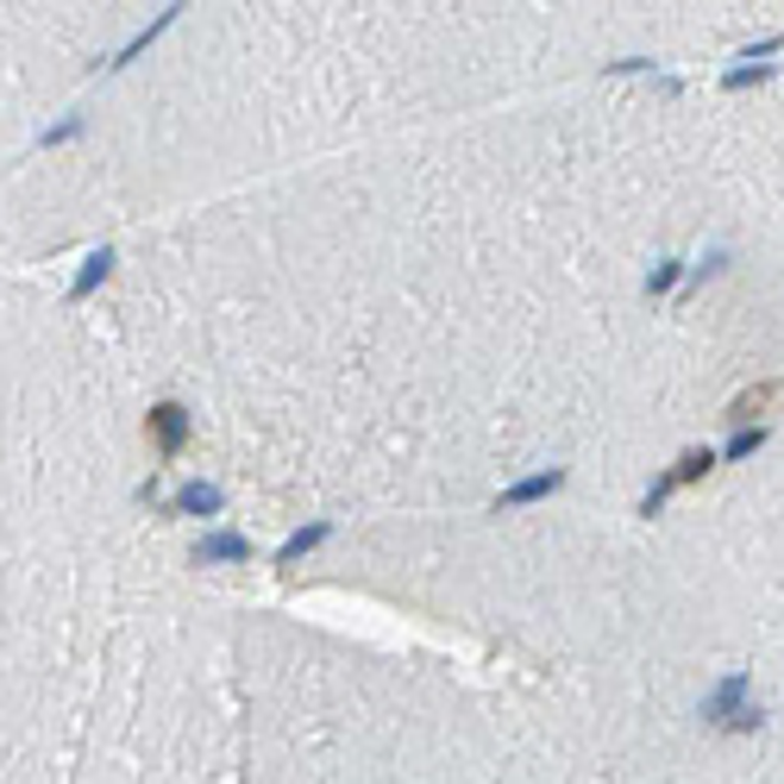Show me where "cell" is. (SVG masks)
<instances>
[{
	"instance_id": "6da1fadb",
	"label": "cell",
	"mask_w": 784,
	"mask_h": 784,
	"mask_svg": "<svg viewBox=\"0 0 784 784\" xmlns=\"http://www.w3.org/2000/svg\"><path fill=\"white\" fill-rule=\"evenodd\" d=\"M746 671H728V678H716V690L703 697V722L709 728H728V734H753V728L765 722L760 703H746Z\"/></svg>"
},
{
	"instance_id": "7a4b0ae2",
	"label": "cell",
	"mask_w": 784,
	"mask_h": 784,
	"mask_svg": "<svg viewBox=\"0 0 784 784\" xmlns=\"http://www.w3.org/2000/svg\"><path fill=\"white\" fill-rule=\"evenodd\" d=\"M716 465H722V458H716V452H709V446L685 452V458H678V465H671L666 477H653V490L640 496V515H659V509H666V502H671V496H678V490H690V484H703V477H709V470H716Z\"/></svg>"
},
{
	"instance_id": "3957f363",
	"label": "cell",
	"mask_w": 784,
	"mask_h": 784,
	"mask_svg": "<svg viewBox=\"0 0 784 784\" xmlns=\"http://www.w3.org/2000/svg\"><path fill=\"white\" fill-rule=\"evenodd\" d=\"M145 433H151L157 458H177V452L189 446V409H182V402H151V414H145Z\"/></svg>"
},
{
	"instance_id": "277c9868",
	"label": "cell",
	"mask_w": 784,
	"mask_h": 784,
	"mask_svg": "<svg viewBox=\"0 0 784 784\" xmlns=\"http://www.w3.org/2000/svg\"><path fill=\"white\" fill-rule=\"evenodd\" d=\"M565 490V470L552 465V470H533V477H521V484H509V490L496 496V515L502 509H533V502H547V496Z\"/></svg>"
},
{
	"instance_id": "5b68a950",
	"label": "cell",
	"mask_w": 784,
	"mask_h": 784,
	"mask_svg": "<svg viewBox=\"0 0 784 784\" xmlns=\"http://www.w3.org/2000/svg\"><path fill=\"white\" fill-rule=\"evenodd\" d=\"M245 559H252V540L233 528H214L195 540V565H245Z\"/></svg>"
},
{
	"instance_id": "8992f818",
	"label": "cell",
	"mask_w": 784,
	"mask_h": 784,
	"mask_svg": "<svg viewBox=\"0 0 784 784\" xmlns=\"http://www.w3.org/2000/svg\"><path fill=\"white\" fill-rule=\"evenodd\" d=\"M107 276H114V245H95V252L82 257V271L70 276V301H88Z\"/></svg>"
},
{
	"instance_id": "52a82bcc",
	"label": "cell",
	"mask_w": 784,
	"mask_h": 784,
	"mask_svg": "<svg viewBox=\"0 0 784 784\" xmlns=\"http://www.w3.org/2000/svg\"><path fill=\"white\" fill-rule=\"evenodd\" d=\"M226 509V496H220V484H208V477H195V484H182L177 496H170V515H220Z\"/></svg>"
},
{
	"instance_id": "ba28073f",
	"label": "cell",
	"mask_w": 784,
	"mask_h": 784,
	"mask_svg": "<svg viewBox=\"0 0 784 784\" xmlns=\"http://www.w3.org/2000/svg\"><path fill=\"white\" fill-rule=\"evenodd\" d=\"M327 540H333V528H327V521H308V528H295L289 540L276 547V565H283V571H289V565H301V559H308L314 547H327Z\"/></svg>"
},
{
	"instance_id": "9c48e42d",
	"label": "cell",
	"mask_w": 784,
	"mask_h": 784,
	"mask_svg": "<svg viewBox=\"0 0 784 784\" xmlns=\"http://www.w3.org/2000/svg\"><path fill=\"white\" fill-rule=\"evenodd\" d=\"M177 13H182V7H163V13H157V20L145 25V32H133V39H126V51L114 57V70H126V63H138V57H145V51H151V44L163 39L170 25H177Z\"/></svg>"
},
{
	"instance_id": "30bf717a",
	"label": "cell",
	"mask_w": 784,
	"mask_h": 784,
	"mask_svg": "<svg viewBox=\"0 0 784 784\" xmlns=\"http://www.w3.org/2000/svg\"><path fill=\"white\" fill-rule=\"evenodd\" d=\"M772 402H778V383H760V390H746L741 402L728 409V421H734V427H760L753 414H765V409H772Z\"/></svg>"
},
{
	"instance_id": "8fae6325",
	"label": "cell",
	"mask_w": 784,
	"mask_h": 784,
	"mask_svg": "<svg viewBox=\"0 0 784 784\" xmlns=\"http://www.w3.org/2000/svg\"><path fill=\"white\" fill-rule=\"evenodd\" d=\"M678 283H685V257H659V264L647 271V283H640V289H647V295H671Z\"/></svg>"
},
{
	"instance_id": "7c38bea8",
	"label": "cell",
	"mask_w": 784,
	"mask_h": 784,
	"mask_svg": "<svg viewBox=\"0 0 784 784\" xmlns=\"http://www.w3.org/2000/svg\"><path fill=\"white\" fill-rule=\"evenodd\" d=\"M760 446H765V427H734V433H728V446L716 452V458H728V465H741V458H753Z\"/></svg>"
},
{
	"instance_id": "4fadbf2b",
	"label": "cell",
	"mask_w": 784,
	"mask_h": 784,
	"mask_svg": "<svg viewBox=\"0 0 784 784\" xmlns=\"http://www.w3.org/2000/svg\"><path fill=\"white\" fill-rule=\"evenodd\" d=\"M70 138H82V114L57 119V126H44V133H39V151H51V145H70Z\"/></svg>"
},
{
	"instance_id": "5bb4252c",
	"label": "cell",
	"mask_w": 784,
	"mask_h": 784,
	"mask_svg": "<svg viewBox=\"0 0 784 784\" xmlns=\"http://www.w3.org/2000/svg\"><path fill=\"white\" fill-rule=\"evenodd\" d=\"M765 76H772V63H741V70L722 76V88H753V82H765Z\"/></svg>"
},
{
	"instance_id": "9a60e30c",
	"label": "cell",
	"mask_w": 784,
	"mask_h": 784,
	"mask_svg": "<svg viewBox=\"0 0 784 784\" xmlns=\"http://www.w3.org/2000/svg\"><path fill=\"white\" fill-rule=\"evenodd\" d=\"M728 264H734V252H709V257H703V264H697V271H690V276H697V283H703V276H722Z\"/></svg>"
}]
</instances>
